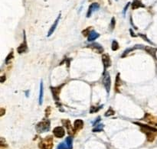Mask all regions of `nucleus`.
Masks as SVG:
<instances>
[{"instance_id":"1","label":"nucleus","mask_w":157,"mask_h":149,"mask_svg":"<svg viewBox=\"0 0 157 149\" xmlns=\"http://www.w3.org/2000/svg\"><path fill=\"white\" fill-rule=\"evenodd\" d=\"M137 125H139L141 128V131L144 132L146 135L147 140L149 141H153L155 139L156 136L157 134V129L155 128L150 127L147 125H143V124H140V123L137 122Z\"/></svg>"},{"instance_id":"2","label":"nucleus","mask_w":157,"mask_h":149,"mask_svg":"<svg viewBox=\"0 0 157 149\" xmlns=\"http://www.w3.org/2000/svg\"><path fill=\"white\" fill-rule=\"evenodd\" d=\"M51 123L49 120H43L36 125V131L38 133L47 132L50 130Z\"/></svg>"},{"instance_id":"3","label":"nucleus","mask_w":157,"mask_h":149,"mask_svg":"<svg viewBox=\"0 0 157 149\" xmlns=\"http://www.w3.org/2000/svg\"><path fill=\"white\" fill-rule=\"evenodd\" d=\"M40 149H51L53 147V139L51 136H48L42 139L38 145Z\"/></svg>"},{"instance_id":"4","label":"nucleus","mask_w":157,"mask_h":149,"mask_svg":"<svg viewBox=\"0 0 157 149\" xmlns=\"http://www.w3.org/2000/svg\"><path fill=\"white\" fill-rule=\"evenodd\" d=\"M102 83L104 86V88L106 89L107 93H110L111 87V79L110 77V74L107 71H104L103 75V79H102Z\"/></svg>"},{"instance_id":"5","label":"nucleus","mask_w":157,"mask_h":149,"mask_svg":"<svg viewBox=\"0 0 157 149\" xmlns=\"http://www.w3.org/2000/svg\"><path fill=\"white\" fill-rule=\"evenodd\" d=\"M53 134L56 138H63L65 135V131L64 128L61 127V126H58V127L54 128V130H53Z\"/></svg>"},{"instance_id":"6","label":"nucleus","mask_w":157,"mask_h":149,"mask_svg":"<svg viewBox=\"0 0 157 149\" xmlns=\"http://www.w3.org/2000/svg\"><path fill=\"white\" fill-rule=\"evenodd\" d=\"M87 48L92 49L93 50H94L95 52L98 53V54H101V53L103 52V47L101 46L100 44H98V43H91V44L87 45Z\"/></svg>"},{"instance_id":"7","label":"nucleus","mask_w":157,"mask_h":149,"mask_svg":"<svg viewBox=\"0 0 157 149\" xmlns=\"http://www.w3.org/2000/svg\"><path fill=\"white\" fill-rule=\"evenodd\" d=\"M63 86H64V84L60 85V86L56 87H51V93H52L54 100H59V95H60L61 90V88L63 87Z\"/></svg>"},{"instance_id":"8","label":"nucleus","mask_w":157,"mask_h":149,"mask_svg":"<svg viewBox=\"0 0 157 149\" xmlns=\"http://www.w3.org/2000/svg\"><path fill=\"white\" fill-rule=\"evenodd\" d=\"M99 8H100V5L97 2H94V3H92L91 5H90L88 8V11H87V17L89 18V17L91 16V15L95 12L96 11L99 10Z\"/></svg>"},{"instance_id":"9","label":"nucleus","mask_w":157,"mask_h":149,"mask_svg":"<svg viewBox=\"0 0 157 149\" xmlns=\"http://www.w3.org/2000/svg\"><path fill=\"white\" fill-rule=\"evenodd\" d=\"M27 49H28V46H27V43H26L25 32V31H24V42L22 43L20 46L18 47V48H17V51H18V54H22V53L26 52Z\"/></svg>"},{"instance_id":"10","label":"nucleus","mask_w":157,"mask_h":149,"mask_svg":"<svg viewBox=\"0 0 157 149\" xmlns=\"http://www.w3.org/2000/svg\"><path fill=\"white\" fill-rule=\"evenodd\" d=\"M102 61H103V64L105 69L108 68L109 66L111 65V57H110L108 54H104V55H102Z\"/></svg>"},{"instance_id":"11","label":"nucleus","mask_w":157,"mask_h":149,"mask_svg":"<svg viewBox=\"0 0 157 149\" xmlns=\"http://www.w3.org/2000/svg\"><path fill=\"white\" fill-rule=\"evenodd\" d=\"M63 125H65V127L67 128V130H68V132L69 135H73L75 134V130H74V128L71 126L70 125V122L68 119H63L62 120Z\"/></svg>"},{"instance_id":"12","label":"nucleus","mask_w":157,"mask_h":149,"mask_svg":"<svg viewBox=\"0 0 157 149\" xmlns=\"http://www.w3.org/2000/svg\"><path fill=\"white\" fill-rule=\"evenodd\" d=\"M61 14H59L58 18H57L56 19H55V21H54V24H52V26L51 27L50 30L49 31V33H48V37H50L51 35L54 33V31H55V29H56L57 26H58V24L59 21H60V19H61Z\"/></svg>"},{"instance_id":"13","label":"nucleus","mask_w":157,"mask_h":149,"mask_svg":"<svg viewBox=\"0 0 157 149\" xmlns=\"http://www.w3.org/2000/svg\"><path fill=\"white\" fill-rule=\"evenodd\" d=\"M99 36H100V34L96 32L94 30H91L89 35L87 36V40H88V41L91 42V41H94L96 40L97 38H99Z\"/></svg>"},{"instance_id":"14","label":"nucleus","mask_w":157,"mask_h":149,"mask_svg":"<svg viewBox=\"0 0 157 149\" xmlns=\"http://www.w3.org/2000/svg\"><path fill=\"white\" fill-rule=\"evenodd\" d=\"M145 50L149 55H151L154 58H156V54L157 51V48H151V47H146Z\"/></svg>"},{"instance_id":"15","label":"nucleus","mask_w":157,"mask_h":149,"mask_svg":"<svg viewBox=\"0 0 157 149\" xmlns=\"http://www.w3.org/2000/svg\"><path fill=\"white\" fill-rule=\"evenodd\" d=\"M83 126H84V122L81 119H77L74 122V127L76 130L82 129Z\"/></svg>"},{"instance_id":"16","label":"nucleus","mask_w":157,"mask_h":149,"mask_svg":"<svg viewBox=\"0 0 157 149\" xmlns=\"http://www.w3.org/2000/svg\"><path fill=\"white\" fill-rule=\"evenodd\" d=\"M43 95H44V88H43L42 81H41L40 83V93H39V105H42L43 102Z\"/></svg>"},{"instance_id":"17","label":"nucleus","mask_w":157,"mask_h":149,"mask_svg":"<svg viewBox=\"0 0 157 149\" xmlns=\"http://www.w3.org/2000/svg\"><path fill=\"white\" fill-rule=\"evenodd\" d=\"M120 85H121V80L120 78V74L118 73L117 77H116V82H115V90H116V92H117V93H120L119 87H120Z\"/></svg>"},{"instance_id":"18","label":"nucleus","mask_w":157,"mask_h":149,"mask_svg":"<svg viewBox=\"0 0 157 149\" xmlns=\"http://www.w3.org/2000/svg\"><path fill=\"white\" fill-rule=\"evenodd\" d=\"M139 7H144V6L139 2V0H135V1L133 2V4H132V8H133V9H136V8H139Z\"/></svg>"},{"instance_id":"19","label":"nucleus","mask_w":157,"mask_h":149,"mask_svg":"<svg viewBox=\"0 0 157 149\" xmlns=\"http://www.w3.org/2000/svg\"><path fill=\"white\" fill-rule=\"evenodd\" d=\"M65 142H66L68 147L69 149H72V145H73V139L72 138L69 136V137L66 138L65 139Z\"/></svg>"},{"instance_id":"20","label":"nucleus","mask_w":157,"mask_h":149,"mask_svg":"<svg viewBox=\"0 0 157 149\" xmlns=\"http://www.w3.org/2000/svg\"><path fill=\"white\" fill-rule=\"evenodd\" d=\"M111 48H112V50H113V51L118 50V49H119V44H118V42L116 41H112V44H111Z\"/></svg>"},{"instance_id":"21","label":"nucleus","mask_w":157,"mask_h":149,"mask_svg":"<svg viewBox=\"0 0 157 149\" xmlns=\"http://www.w3.org/2000/svg\"><path fill=\"white\" fill-rule=\"evenodd\" d=\"M115 114V112L113 110V109L112 108H109L108 110L106 112V113H105V116L106 117H109V116H112V115H113Z\"/></svg>"},{"instance_id":"22","label":"nucleus","mask_w":157,"mask_h":149,"mask_svg":"<svg viewBox=\"0 0 157 149\" xmlns=\"http://www.w3.org/2000/svg\"><path fill=\"white\" fill-rule=\"evenodd\" d=\"M103 124H99L97 126H96L94 129H93V132H101L103 130Z\"/></svg>"},{"instance_id":"23","label":"nucleus","mask_w":157,"mask_h":149,"mask_svg":"<svg viewBox=\"0 0 157 149\" xmlns=\"http://www.w3.org/2000/svg\"><path fill=\"white\" fill-rule=\"evenodd\" d=\"M13 54H14L13 50H12V51L8 54V55L7 56V57H6V64H8V63L9 62V61H11V60L13 58Z\"/></svg>"},{"instance_id":"24","label":"nucleus","mask_w":157,"mask_h":149,"mask_svg":"<svg viewBox=\"0 0 157 149\" xmlns=\"http://www.w3.org/2000/svg\"><path fill=\"white\" fill-rule=\"evenodd\" d=\"M90 29H91V28H87V29H84V30L83 31H82L83 35H84V36H85V37L88 36L89 34H90V32H91V31H89Z\"/></svg>"},{"instance_id":"25","label":"nucleus","mask_w":157,"mask_h":149,"mask_svg":"<svg viewBox=\"0 0 157 149\" xmlns=\"http://www.w3.org/2000/svg\"><path fill=\"white\" fill-rule=\"evenodd\" d=\"M101 109L100 107H94V106H93L91 107V111H90V113H97V111H99V109Z\"/></svg>"},{"instance_id":"26","label":"nucleus","mask_w":157,"mask_h":149,"mask_svg":"<svg viewBox=\"0 0 157 149\" xmlns=\"http://www.w3.org/2000/svg\"><path fill=\"white\" fill-rule=\"evenodd\" d=\"M130 6V2H128L127 5H126V6L124 7V8H123V15H126V12H127V9H128V8H129V6Z\"/></svg>"},{"instance_id":"27","label":"nucleus","mask_w":157,"mask_h":149,"mask_svg":"<svg viewBox=\"0 0 157 149\" xmlns=\"http://www.w3.org/2000/svg\"><path fill=\"white\" fill-rule=\"evenodd\" d=\"M0 145H1V147H6L7 145H6V142H5V139L3 138H1L0 139Z\"/></svg>"},{"instance_id":"28","label":"nucleus","mask_w":157,"mask_h":149,"mask_svg":"<svg viewBox=\"0 0 157 149\" xmlns=\"http://www.w3.org/2000/svg\"><path fill=\"white\" fill-rule=\"evenodd\" d=\"M115 27V19L114 18H112V20L111 22V30H113Z\"/></svg>"},{"instance_id":"29","label":"nucleus","mask_w":157,"mask_h":149,"mask_svg":"<svg viewBox=\"0 0 157 149\" xmlns=\"http://www.w3.org/2000/svg\"><path fill=\"white\" fill-rule=\"evenodd\" d=\"M51 113V107H47L46 110H45V115H46V117L49 116V115H50Z\"/></svg>"},{"instance_id":"30","label":"nucleus","mask_w":157,"mask_h":149,"mask_svg":"<svg viewBox=\"0 0 157 149\" xmlns=\"http://www.w3.org/2000/svg\"><path fill=\"white\" fill-rule=\"evenodd\" d=\"M1 113H0V116H3V115H4L5 114V113H6V110H5L4 109H1Z\"/></svg>"},{"instance_id":"31","label":"nucleus","mask_w":157,"mask_h":149,"mask_svg":"<svg viewBox=\"0 0 157 149\" xmlns=\"http://www.w3.org/2000/svg\"><path fill=\"white\" fill-rule=\"evenodd\" d=\"M1 83H3V82H4L5 80H6V76H2V77H1Z\"/></svg>"},{"instance_id":"32","label":"nucleus","mask_w":157,"mask_h":149,"mask_svg":"<svg viewBox=\"0 0 157 149\" xmlns=\"http://www.w3.org/2000/svg\"><path fill=\"white\" fill-rule=\"evenodd\" d=\"M26 96L28 97V91H26Z\"/></svg>"}]
</instances>
